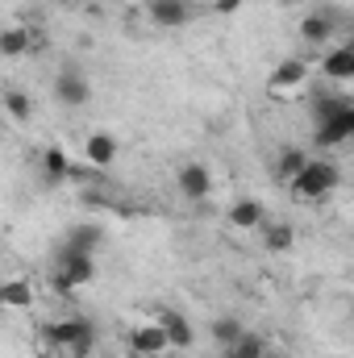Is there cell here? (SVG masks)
Listing matches in <instances>:
<instances>
[{
    "instance_id": "16",
    "label": "cell",
    "mask_w": 354,
    "mask_h": 358,
    "mask_svg": "<svg viewBox=\"0 0 354 358\" xmlns=\"http://www.w3.org/2000/svg\"><path fill=\"white\" fill-rule=\"evenodd\" d=\"M34 304V283L29 279H0V313H21Z\"/></svg>"
},
{
    "instance_id": "24",
    "label": "cell",
    "mask_w": 354,
    "mask_h": 358,
    "mask_svg": "<svg viewBox=\"0 0 354 358\" xmlns=\"http://www.w3.org/2000/svg\"><path fill=\"white\" fill-rule=\"evenodd\" d=\"M213 4V13H238L242 8V0H208Z\"/></svg>"
},
{
    "instance_id": "25",
    "label": "cell",
    "mask_w": 354,
    "mask_h": 358,
    "mask_svg": "<svg viewBox=\"0 0 354 358\" xmlns=\"http://www.w3.org/2000/svg\"><path fill=\"white\" fill-rule=\"evenodd\" d=\"M55 4H67V0H55Z\"/></svg>"
},
{
    "instance_id": "23",
    "label": "cell",
    "mask_w": 354,
    "mask_h": 358,
    "mask_svg": "<svg viewBox=\"0 0 354 358\" xmlns=\"http://www.w3.org/2000/svg\"><path fill=\"white\" fill-rule=\"evenodd\" d=\"M0 104H4V113H8L13 121H29V117H34V100H29L25 92H17V88L4 92V100H0Z\"/></svg>"
},
{
    "instance_id": "15",
    "label": "cell",
    "mask_w": 354,
    "mask_h": 358,
    "mask_svg": "<svg viewBox=\"0 0 354 358\" xmlns=\"http://www.w3.org/2000/svg\"><path fill=\"white\" fill-rule=\"evenodd\" d=\"M225 221H229L234 229H259V225L267 221L263 200H255V196H246V200H234V204H229V213H225Z\"/></svg>"
},
{
    "instance_id": "18",
    "label": "cell",
    "mask_w": 354,
    "mask_h": 358,
    "mask_svg": "<svg viewBox=\"0 0 354 358\" xmlns=\"http://www.w3.org/2000/svg\"><path fill=\"white\" fill-rule=\"evenodd\" d=\"M42 179H46V183L71 179V159H67L63 146H46V150H42Z\"/></svg>"
},
{
    "instance_id": "8",
    "label": "cell",
    "mask_w": 354,
    "mask_h": 358,
    "mask_svg": "<svg viewBox=\"0 0 354 358\" xmlns=\"http://www.w3.org/2000/svg\"><path fill=\"white\" fill-rule=\"evenodd\" d=\"M34 50H42V34H34L29 25L0 29V59H21V55H34Z\"/></svg>"
},
{
    "instance_id": "12",
    "label": "cell",
    "mask_w": 354,
    "mask_h": 358,
    "mask_svg": "<svg viewBox=\"0 0 354 358\" xmlns=\"http://www.w3.org/2000/svg\"><path fill=\"white\" fill-rule=\"evenodd\" d=\"M321 76L330 84H351L354 80V46H325L321 55Z\"/></svg>"
},
{
    "instance_id": "13",
    "label": "cell",
    "mask_w": 354,
    "mask_h": 358,
    "mask_svg": "<svg viewBox=\"0 0 354 358\" xmlns=\"http://www.w3.org/2000/svg\"><path fill=\"white\" fill-rule=\"evenodd\" d=\"M117 155H121V142H117L113 134L96 129V134H88V138H84V159H88L96 171L113 167V163H117Z\"/></svg>"
},
{
    "instance_id": "19",
    "label": "cell",
    "mask_w": 354,
    "mask_h": 358,
    "mask_svg": "<svg viewBox=\"0 0 354 358\" xmlns=\"http://www.w3.org/2000/svg\"><path fill=\"white\" fill-rule=\"evenodd\" d=\"M100 225H76V229H67V238H63V246L59 250H71V255H92L96 246H100Z\"/></svg>"
},
{
    "instance_id": "1",
    "label": "cell",
    "mask_w": 354,
    "mask_h": 358,
    "mask_svg": "<svg viewBox=\"0 0 354 358\" xmlns=\"http://www.w3.org/2000/svg\"><path fill=\"white\" fill-rule=\"evenodd\" d=\"M317 146H346L354 138V104L346 96H321L317 100Z\"/></svg>"
},
{
    "instance_id": "11",
    "label": "cell",
    "mask_w": 354,
    "mask_h": 358,
    "mask_svg": "<svg viewBox=\"0 0 354 358\" xmlns=\"http://www.w3.org/2000/svg\"><path fill=\"white\" fill-rule=\"evenodd\" d=\"M55 100H59L63 108H84V104L92 100L88 76H80V71H63V76L55 80Z\"/></svg>"
},
{
    "instance_id": "6",
    "label": "cell",
    "mask_w": 354,
    "mask_h": 358,
    "mask_svg": "<svg viewBox=\"0 0 354 358\" xmlns=\"http://www.w3.org/2000/svg\"><path fill=\"white\" fill-rule=\"evenodd\" d=\"M125 342H129V355L134 358H159V355L171 350V346H167V334H163L159 321H142V325H134Z\"/></svg>"
},
{
    "instance_id": "21",
    "label": "cell",
    "mask_w": 354,
    "mask_h": 358,
    "mask_svg": "<svg viewBox=\"0 0 354 358\" xmlns=\"http://www.w3.org/2000/svg\"><path fill=\"white\" fill-rule=\"evenodd\" d=\"M242 334H246V325H242L238 317H217V321H213V342H217L221 350H229Z\"/></svg>"
},
{
    "instance_id": "3",
    "label": "cell",
    "mask_w": 354,
    "mask_h": 358,
    "mask_svg": "<svg viewBox=\"0 0 354 358\" xmlns=\"http://www.w3.org/2000/svg\"><path fill=\"white\" fill-rule=\"evenodd\" d=\"M338 183H342V176H338V167H334L330 159H309L304 171L292 179L288 187H292L296 200H325Z\"/></svg>"
},
{
    "instance_id": "17",
    "label": "cell",
    "mask_w": 354,
    "mask_h": 358,
    "mask_svg": "<svg viewBox=\"0 0 354 358\" xmlns=\"http://www.w3.org/2000/svg\"><path fill=\"white\" fill-rule=\"evenodd\" d=\"M259 229H263V250H271V255H283L296 246V229L288 221H263Z\"/></svg>"
},
{
    "instance_id": "5",
    "label": "cell",
    "mask_w": 354,
    "mask_h": 358,
    "mask_svg": "<svg viewBox=\"0 0 354 358\" xmlns=\"http://www.w3.org/2000/svg\"><path fill=\"white\" fill-rule=\"evenodd\" d=\"M296 34H300V42H304V46H313V50L334 46V38H338V13H330V8L304 13V17H300V25H296Z\"/></svg>"
},
{
    "instance_id": "10",
    "label": "cell",
    "mask_w": 354,
    "mask_h": 358,
    "mask_svg": "<svg viewBox=\"0 0 354 358\" xmlns=\"http://www.w3.org/2000/svg\"><path fill=\"white\" fill-rule=\"evenodd\" d=\"M176 187H179L183 200H208V192H213V171H208L204 163H187V167H179Z\"/></svg>"
},
{
    "instance_id": "4",
    "label": "cell",
    "mask_w": 354,
    "mask_h": 358,
    "mask_svg": "<svg viewBox=\"0 0 354 358\" xmlns=\"http://www.w3.org/2000/svg\"><path fill=\"white\" fill-rule=\"evenodd\" d=\"M92 279H96V259L92 255H71V250H59L55 259V292L71 296V292H84Z\"/></svg>"
},
{
    "instance_id": "9",
    "label": "cell",
    "mask_w": 354,
    "mask_h": 358,
    "mask_svg": "<svg viewBox=\"0 0 354 358\" xmlns=\"http://www.w3.org/2000/svg\"><path fill=\"white\" fill-rule=\"evenodd\" d=\"M146 17L159 29H179V25L192 21V0H150L146 4Z\"/></svg>"
},
{
    "instance_id": "22",
    "label": "cell",
    "mask_w": 354,
    "mask_h": 358,
    "mask_svg": "<svg viewBox=\"0 0 354 358\" xmlns=\"http://www.w3.org/2000/svg\"><path fill=\"white\" fill-rule=\"evenodd\" d=\"M225 358H267V342L259 334H242V338L225 350Z\"/></svg>"
},
{
    "instance_id": "20",
    "label": "cell",
    "mask_w": 354,
    "mask_h": 358,
    "mask_svg": "<svg viewBox=\"0 0 354 358\" xmlns=\"http://www.w3.org/2000/svg\"><path fill=\"white\" fill-rule=\"evenodd\" d=\"M304 163H309V150L304 146H283V155H279V163H275V171L283 183H292V179L304 171Z\"/></svg>"
},
{
    "instance_id": "14",
    "label": "cell",
    "mask_w": 354,
    "mask_h": 358,
    "mask_svg": "<svg viewBox=\"0 0 354 358\" xmlns=\"http://www.w3.org/2000/svg\"><path fill=\"white\" fill-rule=\"evenodd\" d=\"M159 325H163V334H167V346L171 350H187L192 342H196V329H192V321L176 313V308H159V317H155Z\"/></svg>"
},
{
    "instance_id": "7",
    "label": "cell",
    "mask_w": 354,
    "mask_h": 358,
    "mask_svg": "<svg viewBox=\"0 0 354 358\" xmlns=\"http://www.w3.org/2000/svg\"><path fill=\"white\" fill-rule=\"evenodd\" d=\"M304 84H309V63H304V59H283V63L271 71V80H267V92L283 100V96H296V92L304 88Z\"/></svg>"
},
{
    "instance_id": "26",
    "label": "cell",
    "mask_w": 354,
    "mask_h": 358,
    "mask_svg": "<svg viewBox=\"0 0 354 358\" xmlns=\"http://www.w3.org/2000/svg\"><path fill=\"white\" fill-rule=\"evenodd\" d=\"M0 279H4V271H0Z\"/></svg>"
},
{
    "instance_id": "2",
    "label": "cell",
    "mask_w": 354,
    "mask_h": 358,
    "mask_svg": "<svg viewBox=\"0 0 354 358\" xmlns=\"http://www.w3.org/2000/svg\"><path fill=\"white\" fill-rule=\"evenodd\" d=\"M46 350L67 358H88L96 350V329H92L88 317H63V321H50L46 334H42Z\"/></svg>"
}]
</instances>
